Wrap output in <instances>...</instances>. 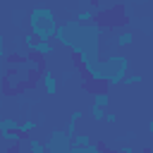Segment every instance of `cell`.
<instances>
[{
    "label": "cell",
    "mask_w": 153,
    "mask_h": 153,
    "mask_svg": "<svg viewBox=\"0 0 153 153\" xmlns=\"http://www.w3.org/2000/svg\"><path fill=\"white\" fill-rule=\"evenodd\" d=\"M29 33L38 41H53L55 29H57V17L50 7H33L26 17Z\"/></svg>",
    "instance_id": "obj_1"
},
{
    "label": "cell",
    "mask_w": 153,
    "mask_h": 153,
    "mask_svg": "<svg viewBox=\"0 0 153 153\" xmlns=\"http://www.w3.org/2000/svg\"><path fill=\"white\" fill-rule=\"evenodd\" d=\"M45 146V153H72V143H69V136L60 129H53L48 134V139L43 141Z\"/></svg>",
    "instance_id": "obj_2"
},
{
    "label": "cell",
    "mask_w": 153,
    "mask_h": 153,
    "mask_svg": "<svg viewBox=\"0 0 153 153\" xmlns=\"http://www.w3.org/2000/svg\"><path fill=\"white\" fill-rule=\"evenodd\" d=\"M29 53H33V55H38V57H50V55L55 53V45H53V41H36Z\"/></svg>",
    "instance_id": "obj_3"
},
{
    "label": "cell",
    "mask_w": 153,
    "mask_h": 153,
    "mask_svg": "<svg viewBox=\"0 0 153 153\" xmlns=\"http://www.w3.org/2000/svg\"><path fill=\"white\" fill-rule=\"evenodd\" d=\"M41 79H43V88H45V93H48V96H55V93H57V76H55L50 69H43Z\"/></svg>",
    "instance_id": "obj_4"
},
{
    "label": "cell",
    "mask_w": 153,
    "mask_h": 153,
    "mask_svg": "<svg viewBox=\"0 0 153 153\" xmlns=\"http://www.w3.org/2000/svg\"><path fill=\"white\" fill-rule=\"evenodd\" d=\"M112 43H115V48H129V45L134 43V33H131V31H120V33L112 38Z\"/></svg>",
    "instance_id": "obj_5"
},
{
    "label": "cell",
    "mask_w": 153,
    "mask_h": 153,
    "mask_svg": "<svg viewBox=\"0 0 153 153\" xmlns=\"http://www.w3.org/2000/svg\"><path fill=\"white\" fill-rule=\"evenodd\" d=\"M26 148H29V153H45V146H43V141L33 139V136H29V139H26Z\"/></svg>",
    "instance_id": "obj_6"
},
{
    "label": "cell",
    "mask_w": 153,
    "mask_h": 153,
    "mask_svg": "<svg viewBox=\"0 0 153 153\" xmlns=\"http://www.w3.org/2000/svg\"><path fill=\"white\" fill-rule=\"evenodd\" d=\"M105 112H108V110H103V108H98V105H93V103H91V108H88V117H91L93 122H103V120H105Z\"/></svg>",
    "instance_id": "obj_7"
},
{
    "label": "cell",
    "mask_w": 153,
    "mask_h": 153,
    "mask_svg": "<svg viewBox=\"0 0 153 153\" xmlns=\"http://www.w3.org/2000/svg\"><path fill=\"white\" fill-rule=\"evenodd\" d=\"M93 105H98V108H103V110H105V108L110 105V96H108L105 91H98V93H96V98H93Z\"/></svg>",
    "instance_id": "obj_8"
},
{
    "label": "cell",
    "mask_w": 153,
    "mask_h": 153,
    "mask_svg": "<svg viewBox=\"0 0 153 153\" xmlns=\"http://www.w3.org/2000/svg\"><path fill=\"white\" fill-rule=\"evenodd\" d=\"M141 81H143V76H139V74H127V76L122 79L124 86H134V84H141Z\"/></svg>",
    "instance_id": "obj_9"
},
{
    "label": "cell",
    "mask_w": 153,
    "mask_h": 153,
    "mask_svg": "<svg viewBox=\"0 0 153 153\" xmlns=\"http://www.w3.org/2000/svg\"><path fill=\"white\" fill-rule=\"evenodd\" d=\"M22 19H24V12H22V10H12V24L22 29V26H24V22H22Z\"/></svg>",
    "instance_id": "obj_10"
},
{
    "label": "cell",
    "mask_w": 153,
    "mask_h": 153,
    "mask_svg": "<svg viewBox=\"0 0 153 153\" xmlns=\"http://www.w3.org/2000/svg\"><path fill=\"white\" fill-rule=\"evenodd\" d=\"M81 117H84V112H81V110H74V112L69 115V120H72V122H79Z\"/></svg>",
    "instance_id": "obj_11"
},
{
    "label": "cell",
    "mask_w": 153,
    "mask_h": 153,
    "mask_svg": "<svg viewBox=\"0 0 153 153\" xmlns=\"http://www.w3.org/2000/svg\"><path fill=\"white\" fill-rule=\"evenodd\" d=\"M115 153H134V148H131L129 143H124V146H120V151H115Z\"/></svg>",
    "instance_id": "obj_12"
},
{
    "label": "cell",
    "mask_w": 153,
    "mask_h": 153,
    "mask_svg": "<svg viewBox=\"0 0 153 153\" xmlns=\"http://www.w3.org/2000/svg\"><path fill=\"white\" fill-rule=\"evenodd\" d=\"M103 122H108V124H115V122H117V117H115V115H110V112H105V120H103Z\"/></svg>",
    "instance_id": "obj_13"
}]
</instances>
